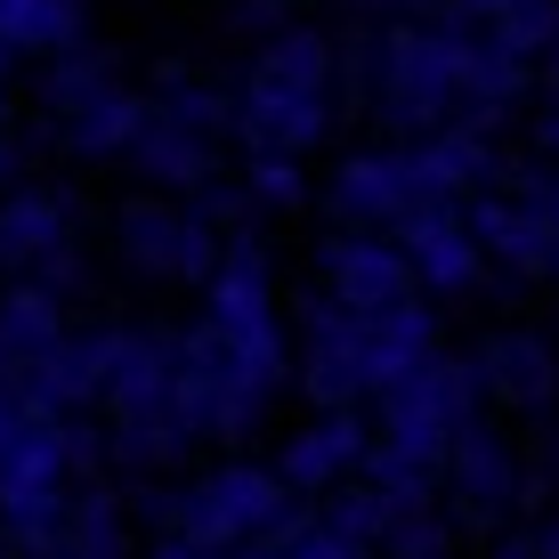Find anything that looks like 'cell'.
Listing matches in <instances>:
<instances>
[{
    "label": "cell",
    "mask_w": 559,
    "mask_h": 559,
    "mask_svg": "<svg viewBox=\"0 0 559 559\" xmlns=\"http://www.w3.org/2000/svg\"><path fill=\"white\" fill-rule=\"evenodd\" d=\"M406 236H414V252L430 260V276H438V284H462V276H471V243H462L454 227H447V211H438V203H430V211H414Z\"/></svg>",
    "instance_id": "52a82bcc"
},
{
    "label": "cell",
    "mask_w": 559,
    "mask_h": 559,
    "mask_svg": "<svg viewBox=\"0 0 559 559\" xmlns=\"http://www.w3.org/2000/svg\"><path fill=\"white\" fill-rule=\"evenodd\" d=\"M130 163H139L146 179L195 187V179H211V130L187 122V114H170V106H146V130H139V146H130Z\"/></svg>",
    "instance_id": "7a4b0ae2"
},
{
    "label": "cell",
    "mask_w": 559,
    "mask_h": 559,
    "mask_svg": "<svg viewBox=\"0 0 559 559\" xmlns=\"http://www.w3.org/2000/svg\"><path fill=\"white\" fill-rule=\"evenodd\" d=\"M106 98H122V66H114L106 49H66V57H49V73H41V114H57V122H82V114H98Z\"/></svg>",
    "instance_id": "3957f363"
},
{
    "label": "cell",
    "mask_w": 559,
    "mask_h": 559,
    "mask_svg": "<svg viewBox=\"0 0 559 559\" xmlns=\"http://www.w3.org/2000/svg\"><path fill=\"white\" fill-rule=\"evenodd\" d=\"M544 146H551V154H559V114H551V122H544Z\"/></svg>",
    "instance_id": "30bf717a"
},
{
    "label": "cell",
    "mask_w": 559,
    "mask_h": 559,
    "mask_svg": "<svg viewBox=\"0 0 559 559\" xmlns=\"http://www.w3.org/2000/svg\"><path fill=\"white\" fill-rule=\"evenodd\" d=\"M324 267L341 276V293H349V300H390L397 276H406V267H397V252H381V243H333V252H324Z\"/></svg>",
    "instance_id": "8992f818"
},
{
    "label": "cell",
    "mask_w": 559,
    "mask_h": 559,
    "mask_svg": "<svg viewBox=\"0 0 559 559\" xmlns=\"http://www.w3.org/2000/svg\"><path fill=\"white\" fill-rule=\"evenodd\" d=\"M0 122H9V98H0Z\"/></svg>",
    "instance_id": "4fadbf2b"
},
{
    "label": "cell",
    "mask_w": 559,
    "mask_h": 559,
    "mask_svg": "<svg viewBox=\"0 0 559 559\" xmlns=\"http://www.w3.org/2000/svg\"><path fill=\"white\" fill-rule=\"evenodd\" d=\"M406 170H414V195L438 203V195H454V187H471L487 170V146L471 130H430L421 146H406Z\"/></svg>",
    "instance_id": "5b68a950"
},
{
    "label": "cell",
    "mask_w": 559,
    "mask_h": 559,
    "mask_svg": "<svg viewBox=\"0 0 559 559\" xmlns=\"http://www.w3.org/2000/svg\"><path fill=\"white\" fill-rule=\"evenodd\" d=\"M544 73H551V98H559V41H551V57H544Z\"/></svg>",
    "instance_id": "9c48e42d"
},
{
    "label": "cell",
    "mask_w": 559,
    "mask_h": 559,
    "mask_svg": "<svg viewBox=\"0 0 559 559\" xmlns=\"http://www.w3.org/2000/svg\"><path fill=\"white\" fill-rule=\"evenodd\" d=\"M551 236H559V187H551Z\"/></svg>",
    "instance_id": "7c38bea8"
},
{
    "label": "cell",
    "mask_w": 559,
    "mask_h": 559,
    "mask_svg": "<svg viewBox=\"0 0 559 559\" xmlns=\"http://www.w3.org/2000/svg\"><path fill=\"white\" fill-rule=\"evenodd\" d=\"M9 163H16V154H9V139H0V179H9Z\"/></svg>",
    "instance_id": "8fae6325"
},
{
    "label": "cell",
    "mask_w": 559,
    "mask_h": 559,
    "mask_svg": "<svg viewBox=\"0 0 559 559\" xmlns=\"http://www.w3.org/2000/svg\"><path fill=\"white\" fill-rule=\"evenodd\" d=\"M333 203L349 211V219H414V211H430V203L414 195L406 146H390V154H357V163H341V179H333Z\"/></svg>",
    "instance_id": "6da1fadb"
},
{
    "label": "cell",
    "mask_w": 559,
    "mask_h": 559,
    "mask_svg": "<svg viewBox=\"0 0 559 559\" xmlns=\"http://www.w3.org/2000/svg\"><path fill=\"white\" fill-rule=\"evenodd\" d=\"M252 187H260L267 203H300V163H293V154H260V163H252Z\"/></svg>",
    "instance_id": "ba28073f"
},
{
    "label": "cell",
    "mask_w": 559,
    "mask_h": 559,
    "mask_svg": "<svg viewBox=\"0 0 559 559\" xmlns=\"http://www.w3.org/2000/svg\"><path fill=\"white\" fill-rule=\"evenodd\" d=\"M90 0H0V49L9 57H66L82 49Z\"/></svg>",
    "instance_id": "277c9868"
}]
</instances>
